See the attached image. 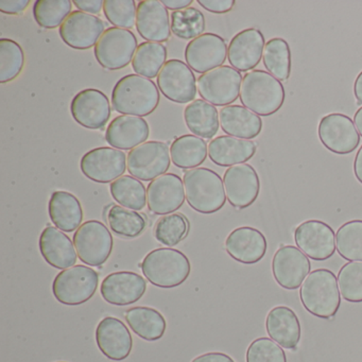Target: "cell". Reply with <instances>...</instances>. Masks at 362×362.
Listing matches in <instances>:
<instances>
[{
    "mask_svg": "<svg viewBox=\"0 0 362 362\" xmlns=\"http://www.w3.org/2000/svg\"><path fill=\"white\" fill-rule=\"evenodd\" d=\"M156 82L139 75L122 77L112 92V107L124 115L144 117L153 113L160 103Z\"/></svg>",
    "mask_w": 362,
    "mask_h": 362,
    "instance_id": "6da1fadb",
    "label": "cell"
},
{
    "mask_svg": "<svg viewBox=\"0 0 362 362\" xmlns=\"http://www.w3.org/2000/svg\"><path fill=\"white\" fill-rule=\"evenodd\" d=\"M283 84L268 71L254 69L245 74L240 90L243 107L262 117L277 113L285 103Z\"/></svg>",
    "mask_w": 362,
    "mask_h": 362,
    "instance_id": "7a4b0ae2",
    "label": "cell"
},
{
    "mask_svg": "<svg viewBox=\"0 0 362 362\" xmlns=\"http://www.w3.org/2000/svg\"><path fill=\"white\" fill-rule=\"evenodd\" d=\"M304 308L320 319H330L338 313L341 293L338 279L328 269H317L306 277L300 290Z\"/></svg>",
    "mask_w": 362,
    "mask_h": 362,
    "instance_id": "3957f363",
    "label": "cell"
},
{
    "mask_svg": "<svg viewBox=\"0 0 362 362\" xmlns=\"http://www.w3.org/2000/svg\"><path fill=\"white\" fill-rule=\"evenodd\" d=\"M183 182L186 200L194 211L211 215L226 204L223 180L211 169H190L184 173Z\"/></svg>",
    "mask_w": 362,
    "mask_h": 362,
    "instance_id": "277c9868",
    "label": "cell"
},
{
    "mask_svg": "<svg viewBox=\"0 0 362 362\" xmlns=\"http://www.w3.org/2000/svg\"><path fill=\"white\" fill-rule=\"evenodd\" d=\"M139 267L149 283L164 289L182 285L192 270L187 256L170 247H160L150 252Z\"/></svg>",
    "mask_w": 362,
    "mask_h": 362,
    "instance_id": "5b68a950",
    "label": "cell"
},
{
    "mask_svg": "<svg viewBox=\"0 0 362 362\" xmlns=\"http://www.w3.org/2000/svg\"><path fill=\"white\" fill-rule=\"evenodd\" d=\"M98 272L84 264L61 271L52 283V293L61 304L78 306L90 300L96 293Z\"/></svg>",
    "mask_w": 362,
    "mask_h": 362,
    "instance_id": "8992f818",
    "label": "cell"
},
{
    "mask_svg": "<svg viewBox=\"0 0 362 362\" xmlns=\"http://www.w3.org/2000/svg\"><path fill=\"white\" fill-rule=\"evenodd\" d=\"M137 39L132 31L110 27L94 47L95 58L107 71L128 66L137 50Z\"/></svg>",
    "mask_w": 362,
    "mask_h": 362,
    "instance_id": "52a82bcc",
    "label": "cell"
},
{
    "mask_svg": "<svg viewBox=\"0 0 362 362\" xmlns=\"http://www.w3.org/2000/svg\"><path fill=\"white\" fill-rule=\"evenodd\" d=\"M78 257L86 266L100 267L113 251V237L105 223L90 220L81 224L74 235Z\"/></svg>",
    "mask_w": 362,
    "mask_h": 362,
    "instance_id": "ba28073f",
    "label": "cell"
},
{
    "mask_svg": "<svg viewBox=\"0 0 362 362\" xmlns=\"http://www.w3.org/2000/svg\"><path fill=\"white\" fill-rule=\"evenodd\" d=\"M243 80L240 71L233 67H218L199 77V95L216 107H228L240 97Z\"/></svg>",
    "mask_w": 362,
    "mask_h": 362,
    "instance_id": "9c48e42d",
    "label": "cell"
},
{
    "mask_svg": "<svg viewBox=\"0 0 362 362\" xmlns=\"http://www.w3.org/2000/svg\"><path fill=\"white\" fill-rule=\"evenodd\" d=\"M170 150L163 141H146L131 150L127 158L129 173L141 181H153L170 167Z\"/></svg>",
    "mask_w": 362,
    "mask_h": 362,
    "instance_id": "30bf717a",
    "label": "cell"
},
{
    "mask_svg": "<svg viewBox=\"0 0 362 362\" xmlns=\"http://www.w3.org/2000/svg\"><path fill=\"white\" fill-rule=\"evenodd\" d=\"M317 135L322 145L330 152L346 156L357 149L360 134L351 117L342 113L324 116L317 127Z\"/></svg>",
    "mask_w": 362,
    "mask_h": 362,
    "instance_id": "8fae6325",
    "label": "cell"
},
{
    "mask_svg": "<svg viewBox=\"0 0 362 362\" xmlns=\"http://www.w3.org/2000/svg\"><path fill=\"white\" fill-rule=\"evenodd\" d=\"M162 94L173 103H192L196 99L198 82L192 69L181 60H169L158 76Z\"/></svg>",
    "mask_w": 362,
    "mask_h": 362,
    "instance_id": "7c38bea8",
    "label": "cell"
},
{
    "mask_svg": "<svg viewBox=\"0 0 362 362\" xmlns=\"http://www.w3.org/2000/svg\"><path fill=\"white\" fill-rule=\"evenodd\" d=\"M80 169L90 181L113 183L126 171V153L115 148H95L82 156Z\"/></svg>",
    "mask_w": 362,
    "mask_h": 362,
    "instance_id": "4fadbf2b",
    "label": "cell"
},
{
    "mask_svg": "<svg viewBox=\"0 0 362 362\" xmlns=\"http://www.w3.org/2000/svg\"><path fill=\"white\" fill-rule=\"evenodd\" d=\"M294 240L307 257L317 262L329 259L336 252L334 230L321 220H307L296 226Z\"/></svg>",
    "mask_w": 362,
    "mask_h": 362,
    "instance_id": "5bb4252c",
    "label": "cell"
},
{
    "mask_svg": "<svg viewBox=\"0 0 362 362\" xmlns=\"http://www.w3.org/2000/svg\"><path fill=\"white\" fill-rule=\"evenodd\" d=\"M310 270L309 258L293 245H281L273 256V277L284 289H298Z\"/></svg>",
    "mask_w": 362,
    "mask_h": 362,
    "instance_id": "9a60e30c",
    "label": "cell"
},
{
    "mask_svg": "<svg viewBox=\"0 0 362 362\" xmlns=\"http://www.w3.org/2000/svg\"><path fill=\"white\" fill-rule=\"evenodd\" d=\"M226 40L215 33H204L192 40L185 48L186 64L198 74L221 67L228 57Z\"/></svg>",
    "mask_w": 362,
    "mask_h": 362,
    "instance_id": "2e32d148",
    "label": "cell"
},
{
    "mask_svg": "<svg viewBox=\"0 0 362 362\" xmlns=\"http://www.w3.org/2000/svg\"><path fill=\"white\" fill-rule=\"evenodd\" d=\"M71 113L74 120L83 128L100 130L111 117V105L105 93L96 88H86L74 97Z\"/></svg>",
    "mask_w": 362,
    "mask_h": 362,
    "instance_id": "e0dca14e",
    "label": "cell"
},
{
    "mask_svg": "<svg viewBox=\"0 0 362 362\" xmlns=\"http://www.w3.org/2000/svg\"><path fill=\"white\" fill-rule=\"evenodd\" d=\"M226 199L237 209L251 206L260 192V180L257 171L249 164L230 167L223 175Z\"/></svg>",
    "mask_w": 362,
    "mask_h": 362,
    "instance_id": "ac0fdd59",
    "label": "cell"
},
{
    "mask_svg": "<svg viewBox=\"0 0 362 362\" xmlns=\"http://www.w3.org/2000/svg\"><path fill=\"white\" fill-rule=\"evenodd\" d=\"M105 31V23L98 16L74 11L63 23L59 33L62 41L69 47L88 50L96 46Z\"/></svg>",
    "mask_w": 362,
    "mask_h": 362,
    "instance_id": "d6986e66",
    "label": "cell"
},
{
    "mask_svg": "<svg viewBox=\"0 0 362 362\" xmlns=\"http://www.w3.org/2000/svg\"><path fill=\"white\" fill-rule=\"evenodd\" d=\"M185 198L184 182L175 173H165L148 185V207L156 215L175 213L184 204Z\"/></svg>",
    "mask_w": 362,
    "mask_h": 362,
    "instance_id": "ffe728a7",
    "label": "cell"
},
{
    "mask_svg": "<svg viewBox=\"0 0 362 362\" xmlns=\"http://www.w3.org/2000/svg\"><path fill=\"white\" fill-rule=\"evenodd\" d=\"M147 290V281L131 271H119L107 275L101 283L103 300L115 306H128L141 300Z\"/></svg>",
    "mask_w": 362,
    "mask_h": 362,
    "instance_id": "44dd1931",
    "label": "cell"
},
{
    "mask_svg": "<svg viewBox=\"0 0 362 362\" xmlns=\"http://www.w3.org/2000/svg\"><path fill=\"white\" fill-rule=\"evenodd\" d=\"M264 46L266 41L259 29H245L230 40L228 48V62L236 71H252L262 61Z\"/></svg>",
    "mask_w": 362,
    "mask_h": 362,
    "instance_id": "7402d4cb",
    "label": "cell"
},
{
    "mask_svg": "<svg viewBox=\"0 0 362 362\" xmlns=\"http://www.w3.org/2000/svg\"><path fill=\"white\" fill-rule=\"evenodd\" d=\"M96 343L107 359L122 361L132 351V334L126 324L117 317H105L97 326Z\"/></svg>",
    "mask_w": 362,
    "mask_h": 362,
    "instance_id": "603a6c76",
    "label": "cell"
},
{
    "mask_svg": "<svg viewBox=\"0 0 362 362\" xmlns=\"http://www.w3.org/2000/svg\"><path fill=\"white\" fill-rule=\"evenodd\" d=\"M136 30L144 40L163 43L170 39L168 9L158 0H141L137 5Z\"/></svg>",
    "mask_w": 362,
    "mask_h": 362,
    "instance_id": "cb8c5ba5",
    "label": "cell"
},
{
    "mask_svg": "<svg viewBox=\"0 0 362 362\" xmlns=\"http://www.w3.org/2000/svg\"><path fill=\"white\" fill-rule=\"evenodd\" d=\"M228 255L245 264L259 262L266 255L268 243L259 230L251 226H241L230 233L226 240Z\"/></svg>",
    "mask_w": 362,
    "mask_h": 362,
    "instance_id": "d4e9b609",
    "label": "cell"
},
{
    "mask_svg": "<svg viewBox=\"0 0 362 362\" xmlns=\"http://www.w3.org/2000/svg\"><path fill=\"white\" fill-rule=\"evenodd\" d=\"M150 128L147 120L137 116H117L105 131V141L118 150H132L146 143Z\"/></svg>",
    "mask_w": 362,
    "mask_h": 362,
    "instance_id": "484cf974",
    "label": "cell"
},
{
    "mask_svg": "<svg viewBox=\"0 0 362 362\" xmlns=\"http://www.w3.org/2000/svg\"><path fill=\"white\" fill-rule=\"evenodd\" d=\"M40 252L45 262L59 270L77 264V251L71 239L54 226H47L40 235Z\"/></svg>",
    "mask_w": 362,
    "mask_h": 362,
    "instance_id": "4316f807",
    "label": "cell"
},
{
    "mask_svg": "<svg viewBox=\"0 0 362 362\" xmlns=\"http://www.w3.org/2000/svg\"><path fill=\"white\" fill-rule=\"evenodd\" d=\"M266 329L269 337L286 349H296L302 337L300 320L287 306H276L269 311Z\"/></svg>",
    "mask_w": 362,
    "mask_h": 362,
    "instance_id": "83f0119b",
    "label": "cell"
},
{
    "mask_svg": "<svg viewBox=\"0 0 362 362\" xmlns=\"http://www.w3.org/2000/svg\"><path fill=\"white\" fill-rule=\"evenodd\" d=\"M256 150L257 146L254 141L222 135L209 143V156L217 166L232 167L251 160Z\"/></svg>",
    "mask_w": 362,
    "mask_h": 362,
    "instance_id": "f1b7e54d",
    "label": "cell"
},
{
    "mask_svg": "<svg viewBox=\"0 0 362 362\" xmlns=\"http://www.w3.org/2000/svg\"><path fill=\"white\" fill-rule=\"evenodd\" d=\"M219 120L222 130L228 136L251 141L262 133L260 116L241 105H230L222 107Z\"/></svg>",
    "mask_w": 362,
    "mask_h": 362,
    "instance_id": "f546056e",
    "label": "cell"
},
{
    "mask_svg": "<svg viewBox=\"0 0 362 362\" xmlns=\"http://www.w3.org/2000/svg\"><path fill=\"white\" fill-rule=\"evenodd\" d=\"M48 213L54 226L63 232H75L83 220V209L79 199L64 190L52 192L48 203Z\"/></svg>",
    "mask_w": 362,
    "mask_h": 362,
    "instance_id": "4dcf8cb0",
    "label": "cell"
},
{
    "mask_svg": "<svg viewBox=\"0 0 362 362\" xmlns=\"http://www.w3.org/2000/svg\"><path fill=\"white\" fill-rule=\"evenodd\" d=\"M184 120L190 132L203 139H211L219 130V113L215 105L197 99L184 110Z\"/></svg>",
    "mask_w": 362,
    "mask_h": 362,
    "instance_id": "1f68e13d",
    "label": "cell"
},
{
    "mask_svg": "<svg viewBox=\"0 0 362 362\" xmlns=\"http://www.w3.org/2000/svg\"><path fill=\"white\" fill-rule=\"evenodd\" d=\"M124 319L131 329L146 341H158L166 332L164 315L151 307L137 306L128 309Z\"/></svg>",
    "mask_w": 362,
    "mask_h": 362,
    "instance_id": "d6a6232c",
    "label": "cell"
},
{
    "mask_svg": "<svg viewBox=\"0 0 362 362\" xmlns=\"http://www.w3.org/2000/svg\"><path fill=\"white\" fill-rule=\"evenodd\" d=\"M207 154L206 141L196 135H183L171 144V160L175 166L181 169H194L200 166L206 160Z\"/></svg>",
    "mask_w": 362,
    "mask_h": 362,
    "instance_id": "836d02e7",
    "label": "cell"
},
{
    "mask_svg": "<svg viewBox=\"0 0 362 362\" xmlns=\"http://www.w3.org/2000/svg\"><path fill=\"white\" fill-rule=\"evenodd\" d=\"M264 67L279 81H287L291 75V49L289 44L281 37L269 40L264 46L262 56Z\"/></svg>",
    "mask_w": 362,
    "mask_h": 362,
    "instance_id": "e575fe53",
    "label": "cell"
},
{
    "mask_svg": "<svg viewBox=\"0 0 362 362\" xmlns=\"http://www.w3.org/2000/svg\"><path fill=\"white\" fill-rule=\"evenodd\" d=\"M167 48L160 43L144 42L137 48L132 61V69L141 77L153 79L158 77L166 64Z\"/></svg>",
    "mask_w": 362,
    "mask_h": 362,
    "instance_id": "d590c367",
    "label": "cell"
},
{
    "mask_svg": "<svg viewBox=\"0 0 362 362\" xmlns=\"http://www.w3.org/2000/svg\"><path fill=\"white\" fill-rule=\"evenodd\" d=\"M114 200L126 209L141 211L147 204V189L139 180L131 175H122L110 185Z\"/></svg>",
    "mask_w": 362,
    "mask_h": 362,
    "instance_id": "8d00e7d4",
    "label": "cell"
},
{
    "mask_svg": "<svg viewBox=\"0 0 362 362\" xmlns=\"http://www.w3.org/2000/svg\"><path fill=\"white\" fill-rule=\"evenodd\" d=\"M107 220L112 232L124 238H136L147 228L143 215L120 205H111Z\"/></svg>",
    "mask_w": 362,
    "mask_h": 362,
    "instance_id": "74e56055",
    "label": "cell"
},
{
    "mask_svg": "<svg viewBox=\"0 0 362 362\" xmlns=\"http://www.w3.org/2000/svg\"><path fill=\"white\" fill-rule=\"evenodd\" d=\"M336 247L343 259L362 262V220H351L339 228Z\"/></svg>",
    "mask_w": 362,
    "mask_h": 362,
    "instance_id": "f35d334b",
    "label": "cell"
},
{
    "mask_svg": "<svg viewBox=\"0 0 362 362\" xmlns=\"http://www.w3.org/2000/svg\"><path fill=\"white\" fill-rule=\"evenodd\" d=\"M71 0H37L33 6V18L44 29H56L62 26L71 16Z\"/></svg>",
    "mask_w": 362,
    "mask_h": 362,
    "instance_id": "ab89813d",
    "label": "cell"
},
{
    "mask_svg": "<svg viewBox=\"0 0 362 362\" xmlns=\"http://www.w3.org/2000/svg\"><path fill=\"white\" fill-rule=\"evenodd\" d=\"M204 14L196 8L175 11L171 13V31L181 40H194L204 35Z\"/></svg>",
    "mask_w": 362,
    "mask_h": 362,
    "instance_id": "60d3db41",
    "label": "cell"
},
{
    "mask_svg": "<svg viewBox=\"0 0 362 362\" xmlns=\"http://www.w3.org/2000/svg\"><path fill=\"white\" fill-rule=\"evenodd\" d=\"M25 54L22 46L13 40H0V82L13 81L22 73Z\"/></svg>",
    "mask_w": 362,
    "mask_h": 362,
    "instance_id": "b9f144b4",
    "label": "cell"
},
{
    "mask_svg": "<svg viewBox=\"0 0 362 362\" xmlns=\"http://www.w3.org/2000/svg\"><path fill=\"white\" fill-rule=\"evenodd\" d=\"M189 230V222L181 213L163 216L156 222L154 237L158 243L175 247L185 239Z\"/></svg>",
    "mask_w": 362,
    "mask_h": 362,
    "instance_id": "7bdbcfd3",
    "label": "cell"
},
{
    "mask_svg": "<svg viewBox=\"0 0 362 362\" xmlns=\"http://www.w3.org/2000/svg\"><path fill=\"white\" fill-rule=\"evenodd\" d=\"M341 296L346 302H362V262H349L338 273Z\"/></svg>",
    "mask_w": 362,
    "mask_h": 362,
    "instance_id": "ee69618b",
    "label": "cell"
},
{
    "mask_svg": "<svg viewBox=\"0 0 362 362\" xmlns=\"http://www.w3.org/2000/svg\"><path fill=\"white\" fill-rule=\"evenodd\" d=\"M136 4L134 0H105L103 5L107 20L114 27L132 29L136 23Z\"/></svg>",
    "mask_w": 362,
    "mask_h": 362,
    "instance_id": "f6af8a7d",
    "label": "cell"
},
{
    "mask_svg": "<svg viewBox=\"0 0 362 362\" xmlns=\"http://www.w3.org/2000/svg\"><path fill=\"white\" fill-rule=\"evenodd\" d=\"M247 362H287L285 351L272 339H255L247 347Z\"/></svg>",
    "mask_w": 362,
    "mask_h": 362,
    "instance_id": "bcb514c9",
    "label": "cell"
},
{
    "mask_svg": "<svg viewBox=\"0 0 362 362\" xmlns=\"http://www.w3.org/2000/svg\"><path fill=\"white\" fill-rule=\"evenodd\" d=\"M199 5L206 11L215 14H226L232 11L234 0H198Z\"/></svg>",
    "mask_w": 362,
    "mask_h": 362,
    "instance_id": "7dc6e473",
    "label": "cell"
},
{
    "mask_svg": "<svg viewBox=\"0 0 362 362\" xmlns=\"http://www.w3.org/2000/svg\"><path fill=\"white\" fill-rule=\"evenodd\" d=\"M29 5V0H0V11L9 16H18L23 13Z\"/></svg>",
    "mask_w": 362,
    "mask_h": 362,
    "instance_id": "c3c4849f",
    "label": "cell"
},
{
    "mask_svg": "<svg viewBox=\"0 0 362 362\" xmlns=\"http://www.w3.org/2000/svg\"><path fill=\"white\" fill-rule=\"evenodd\" d=\"M73 4L77 7V9H79V11L95 16V14L100 13L105 1L103 0H75Z\"/></svg>",
    "mask_w": 362,
    "mask_h": 362,
    "instance_id": "681fc988",
    "label": "cell"
},
{
    "mask_svg": "<svg viewBox=\"0 0 362 362\" xmlns=\"http://www.w3.org/2000/svg\"><path fill=\"white\" fill-rule=\"evenodd\" d=\"M192 362H235L230 356L226 355L224 353H214L203 354V355L198 356L194 358Z\"/></svg>",
    "mask_w": 362,
    "mask_h": 362,
    "instance_id": "f907efd6",
    "label": "cell"
},
{
    "mask_svg": "<svg viewBox=\"0 0 362 362\" xmlns=\"http://www.w3.org/2000/svg\"><path fill=\"white\" fill-rule=\"evenodd\" d=\"M163 5L169 10L173 11H181L187 9L188 6L192 5V0H162Z\"/></svg>",
    "mask_w": 362,
    "mask_h": 362,
    "instance_id": "816d5d0a",
    "label": "cell"
},
{
    "mask_svg": "<svg viewBox=\"0 0 362 362\" xmlns=\"http://www.w3.org/2000/svg\"><path fill=\"white\" fill-rule=\"evenodd\" d=\"M354 173L357 181L362 184V145L358 150L354 160Z\"/></svg>",
    "mask_w": 362,
    "mask_h": 362,
    "instance_id": "f5cc1de1",
    "label": "cell"
},
{
    "mask_svg": "<svg viewBox=\"0 0 362 362\" xmlns=\"http://www.w3.org/2000/svg\"><path fill=\"white\" fill-rule=\"evenodd\" d=\"M354 95L357 99V105H362V71L357 76L354 83Z\"/></svg>",
    "mask_w": 362,
    "mask_h": 362,
    "instance_id": "db71d44e",
    "label": "cell"
},
{
    "mask_svg": "<svg viewBox=\"0 0 362 362\" xmlns=\"http://www.w3.org/2000/svg\"><path fill=\"white\" fill-rule=\"evenodd\" d=\"M354 124H355L356 129L359 132L360 136L362 137V107L358 109L354 116Z\"/></svg>",
    "mask_w": 362,
    "mask_h": 362,
    "instance_id": "11a10c76",
    "label": "cell"
},
{
    "mask_svg": "<svg viewBox=\"0 0 362 362\" xmlns=\"http://www.w3.org/2000/svg\"><path fill=\"white\" fill-rule=\"evenodd\" d=\"M59 362H64V361H59Z\"/></svg>",
    "mask_w": 362,
    "mask_h": 362,
    "instance_id": "9f6ffc18",
    "label": "cell"
}]
</instances>
